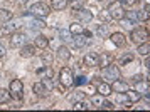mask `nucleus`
Returning <instances> with one entry per match:
<instances>
[{
	"instance_id": "f257e3e1",
	"label": "nucleus",
	"mask_w": 150,
	"mask_h": 112,
	"mask_svg": "<svg viewBox=\"0 0 150 112\" xmlns=\"http://www.w3.org/2000/svg\"><path fill=\"white\" fill-rule=\"evenodd\" d=\"M30 13L34 17L44 19V17H47L49 13H51V7L47 3H44V2H37V3H34V5L30 7Z\"/></svg>"
},
{
	"instance_id": "f03ea898",
	"label": "nucleus",
	"mask_w": 150,
	"mask_h": 112,
	"mask_svg": "<svg viewBox=\"0 0 150 112\" xmlns=\"http://www.w3.org/2000/svg\"><path fill=\"white\" fill-rule=\"evenodd\" d=\"M103 77L108 80V82H115L116 79H120V70L115 64H108V65L103 67Z\"/></svg>"
},
{
	"instance_id": "7ed1b4c3",
	"label": "nucleus",
	"mask_w": 150,
	"mask_h": 112,
	"mask_svg": "<svg viewBox=\"0 0 150 112\" xmlns=\"http://www.w3.org/2000/svg\"><path fill=\"white\" fill-rule=\"evenodd\" d=\"M8 92H10V97H14V99H22V95H24V86H22L21 80L19 79L12 80Z\"/></svg>"
},
{
	"instance_id": "20e7f679",
	"label": "nucleus",
	"mask_w": 150,
	"mask_h": 112,
	"mask_svg": "<svg viewBox=\"0 0 150 112\" xmlns=\"http://www.w3.org/2000/svg\"><path fill=\"white\" fill-rule=\"evenodd\" d=\"M108 12H110V17H111V19H115V20H122L123 15H125L123 5L120 3V2H113V3H110Z\"/></svg>"
},
{
	"instance_id": "39448f33",
	"label": "nucleus",
	"mask_w": 150,
	"mask_h": 112,
	"mask_svg": "<svg viewBox=\"0 0 150 112\" xmlns=\"http://www.w3.org/2000/svg\"><path fill=\"white\" fill-rule=\"evenodd\" d=\"M130 39H132L133 44L140 45L142 42H145V40L149 39V32L145 29H135V30H132V33H130Z\"/></svg>"
},
{
	"instance_id": "423d86ee",
	"label": "nucleus",
	"mask_w": 150,
	"mask_h": 112,
	"mask_svg": "<svg viewBox=\"0 0 150 112\" xmlns=\"http://www.w3.org/2000/svg\"><path fill=\"white\" fill-rule=\"evenodd\" d=\"M59 80H61V84L64 87H71L73 86V80H74V77H73V70H71L69 67L61 69V72H59Z\"/></svg>"
},
{
	"instance_id": "0eeeda50",
	"label": "nucleus",
	"mask_w": 150,
	"mask_h": 112,
	"mask_svg": "<svg viewBox=\"0 0 150 112\" xmlns=\"http://www.w3.org/2000/svg\"><path fill=\"white\" fill-rule=\"evenodd\" d=\"M91 104H93L96 109H113V106L105 99V95H101V94H100V95H93Z\"/></svg>"
},
{
	"instance_id": "6e6552de",
	"label": "nucleus",
	"mask_w": 150,
	"mask_h": 112,
	"mask_svg": "<svg viewBox=\"0 0 150 112\" xmlns=\"http://www.w3.org/2000/svg\"><path fill=\"white\" fill-rule=\"evenodd\" d=\"M74 15L78 20H81V22H84V24H88V22H91L93 20V13L89 12V10H86V8H78V10H74Z\"/></svg>"
},
{
	"instance_id": "1a4fd4ad",
	"label": "nucleus",
	"mask_w": 150,
	"mask_h": 112,
	"mask_svg": "<svg viewBox=\"0 0 150 112\" xmlns=\"http://www.w3.org/2000/svg\"><path fill=\"white\" fill-rule=\"evenodd\" d=\"M84 65L86 67H96L100 65V55L95 52H88L84 55Z\"/></svg>"
},
{
	"instance_id": "9d476101",
	"label": "nucleus",
	"mask_w": 150,
	"mask_h": 112,
	"mask_svg": "<svg viewBox=\"0 0 150 112\" xmlns=\"http://www.w3.org/2000/svg\"><path fill=\"white\" fill-rule=\"evenodd\" d=\"M25 44V35L21 32H14L12 33V37H10V47H14V49H17V47H21Z\"/></svg>"
},
{
	"instance_id": "9b49d317",
	"label": "nucleus",
	"mask_w": 150,
	"mask_h": 112,
	"mask_svg": "<svg viewBox=\"0 0 150 112\" xmlns=\"http://www.w3.org/2000/svg\"><path fill=\"white\" fill-rule=\"evenodd\" d=\"M110 39H111V42L115 44V47H125L127 45V39H125V35L120 32H115L110 35Z\"/></svg>"
},
{
	"instance_id": "f8f14e48",
	"label": "nucleus",
	"mask_w": 150,
	"mask_h": 112,
	"mask_svg": "<svg viewBox=\"0 0 150 112\" xmlns=\"http://www.w3.org/2000/svg\"><path fill=\"white\" fill-rule=\"evenodd\" d=\"M73 44H74V47H78V49H83L84 45H88V37L83 35V33H76L74 37H73Z\"/></svg>"
},
{
	"instance_id": "ddd939ff",
	"label": "nucleus",
	"mask_w": 150,
	"mask_h": 112,
	"mask_svg": "<svg viewBox=\"0 0 150 112\" xmlns=\"http://www.w3.org/2000/svg\"><path fill=\"white\" fill-rule=\"evenodd\" d=\"M19 25H21V24H19L17 20H12V22L8 20V22H5V25L2 27L0 33H10V32H14V30H17V29H19Z\"/></svg>"
},
{
	"instance_id": "4468645a",
	"label": "nucleus",
	"mask_w": 150,
	"mask_h": 112,
	"mask_svg": "<svg viewBox=\"0 0 150 112\" xmlns=\"http://www.w3.org/2000/svg\"><path fill=\"white\" fill-rule=\"evenodd\" d=\"M57 59L59 60H62V62H68L69 59H71V52H69V49L68 47H64V45H61L57 50Z\"/></svg>"
},
{
	"instance_id": "2eb2a0df",
	"label": "nucleus",
	"mask_w": 150,
	"mask_h": 112,
	"mask_svg": "<svg viewBox=\"0 0 150 112\" xmlns=\"http://www.w3.org/2000/svg\"><path fill=\"white\" fill-rule=\"evenodd\" d=\"M123 17H127V20H130L132 24H135V22H138V20L142 19V13L138 12V10H128V12H125Z\"/></svg>"
},
{
	"instance_id": "dca6fc26",
	"label": "nucleus",
	"mask_w": 150,
	"mask_h": 112,
	"mask_svg": "<svg viewBox=\"0 0 150 112\" xmlns=\"http://www.w3.org/2000/svg\"><path fill=\"white\" fill-rule=\"evenodd\" d=\"M125 94H127V97H128V100L132 102V104L142 99V94L138 92V90H130V89H127V90H125Z\"/></svg>"
},
{
	"instance_id": "f3484780",
	"label": "nucleus",
	"mask_w": 150,
	"mask_h": 112,
	"mask_svg": "<svg viewBox=\"0 0 150 112\" xmlns=\"http://www.w3.org/2000/svg\"><path fill=\"white\" fill-rule=\"evenodd\" d=\"M34 45L39 47V49H46V47L49 45V42H47V39H46L44 35H37V37L34 39Z\"/></svg>"
},
{
	"instance_id": "a211bd4d",
	"label": "nucleus",
	"mask_w": 150,
	"mask_h": 112,
	"mask_svg": "<svg viewBox=\"0 0 150 112\" xmlns=\"http://www.w3.org/2000/svg\"><path fill=\"white\" fill-rule=\"evenodd\" d=\"M68 0H52L51 2V7L54 8V10H64L66 7H68Z\"/></svg>"
},
{
	"instance_id": "6ab92c4d",
	"label": "nucleus",
	"mask_w": 150,
	"mask_h": 112,
	"mask_svg": "<svg viewBox=\"0 0 150 112\" xmlns=\"http://www.w3.org/2000/svg\"><path fill=\"white\" fill-rule=\"evenodd\" d=\"M113 89H115V92H125L127 89H128V86L123 82V80L120 79H116L115 82H113Z\"/></svg>"
},
{
	"instance_id": "aec40b11",
	"label": "nucleus",
	"mask_w": 150,
	"mask_h": 112,
	"mask_svg": "<svg viewBox=\"0 0 150 112\" xmlns=\"http://www.w3.org/2000/svg\"><path fill=\"white\" fill-rule=\"evenodd\" d=\"M34 50H35L34 45H24L21 49V55L22 57H32L34 55Z\"/></svg>"
},
{
	"instance_id": "412c9836",
	"label": "nucleus",
	"mask_w": 150,
	"mask_h": 112,
	"mask_svg": "<svg viewBox=\"0 0 150 112\" xmlns=\"http://www.w3.org/2000/svg\"><path fill=\"white\" fill-rule=\"evenodd\" d=\"M98 92L106 97V95H110V94H111V87H110L106 82H101V84H98Z\"/></svg>"
},
{
	"instance_id": "4be33fe9",
	"label": "nucleus",
	"mask_w": 150,
	"mask_h": 112,
	"mask_svg": "<svg viewBox=\"0 0 150 112\" xmlns=\"http://www.w3.org/2000/svg\"><path fill=\"white\" fill-rule=\"evenodd\" d=\"M137 52L140 54V55H145V57H147V55H149V52H150V44L147 42V40H145V42H142V44L138 45V50H137Z\"/></svg>"
},
{
	"instance_id": "5701e85b",
	"label": "nucleus",
	"mask_w": 150,
	"mask_h": 112,
	"mask_svg": "<svg viewBox=\"0 0 150 112\" xmlns=\"http://www.w3.org/2000/svg\"><path fill=\"white\" fill-rule=\"evenodd\" d=\"M69 102H81V100H84V92H73V94H69Z\"/></svg>"
},
{
	"instance_id": "b1692460",
	"label": "nucleus",
	"mask_w": 150,
	"mask_h": 112,
	"mask_svg": "<svg viewBox=\"0 0 150 112\" xmlns=\"http://www.w3.org/2000/svg\"><path fill=\"white\" fill-rule=\"evenodd\" d=\"M8 20H12V12L10 10H5V8H2L0 10V22L2 24H5Z\"/></svg>"
},
{
	"instance_id": "393cba45",
	"label": "nucleus",
	"mask_w": 150,
	"mask_h": 112,
	"mask_svg": "<svg viewBox=\"0 0 150 112\" xmlns=\"http://www.w3.org/2000/svg\"><path fill=\"white\" fill-rule=\"evenodd\" d=\"M32 90H34V92L37 94V95H44V94L47 92L42 82H37V84H34V86H32Z\"/></svg>"
},
{
	"instance_id": "a878e982",
	"label": "nucleus",
	"mask_w": 150,
	"mask_h": 112,
	"mask_svg": "<svg viewBox=\"0 0 150 112\" xmlns=\"http://www.w3.org/2000/svg\"><path fill=\"white\" fill-rule=\"evenodd\" d=\"M135 84H138V86H137V90H138L140 94H142V90H143V94H149V80H145L143 84L138 80V82H135Z\"/></svg>"
},
{
	"instance_id": "bb28decb",
	"label": "nucleus",
	"mask_w": 150,
	"mask_h": 112,
	"mask_svg": "<svg viewBox=\"0 0 150 112\" xmlns=\"http://www.w3.org/2000/svg\"><path fill=\"white\" fill-rule=\"evenodd\" d=\"M116 100L122 102V104H125V107H132V102L128 100L127 94H125V95H123V94H116Z\"/></svg>"
},
{
	"instance_id": "cd10ccee",
	"label": "nucleus",
	"mask_w": 150,
	"mask_h": 112,
	"mask_svg": "<svg viewBox=\"0 0 150 112\" xmlns=\"http://www.w3.org/2000/svg\"><path fill=\"white\" fill-rule=\"evenodd\" d=\"M59 37L62 39V42H73V35L69 30H61L59 32Z\"/></svg>"
},
{
	"instance_id": "c85d7f7f",
	"label": "nucleus",
	"mask_w": 150,
	"mask_h": 112,
	"mask_svg": "<svg viewBox=\"0 0 150 112\" xmlns=\"http://www.w3.org/2000/svg\"><path fill=\"white\" fill-rule=\"evenodd\" d=\"M69 32L76 35V33H83V32H84V29H83L81 24H73V25L69 27Z\"/></svg>"
},
{
	"instance_id": "c756f323",
	"label": "nucleus",
	"mask_w": 150,
	"mask_h": 112,
	"mask_svg": "<svg viewBox=\"0 0 150 112\" xmlns=\"http://www.w3.org/2000/svg\"><path fill=\"white\" fill-rule=\"evenodd\" d=\"M132 60H133V55H132V54H125V55L120 57L118 64H120V65H125V64H128V62H132Z\"/></svg>"
},
{
	"instance_id": "7c9ffc66",
	"label": "nucleus",
	"mask_w": 150,
	"mask_h": 112,
	"mask_svg": "<svg viewBox=\"0 0 150 112\" xmlns=\"http://www.w3.org/2000/svg\"><path fill=\"white\" fill-rule=\"evenodd\" d=\"M10 100V92H7L5 89H0V102H8Z\"/></svg>"
},
{
	"instance_id": "2f4dec72",
	"label": "nucleus",
	"mask_w": 150,
	"mask_h": 112,
	"mask_svg": "<svg viewBox=\"0 0 150 112\" xmlns=\"http://www.w3.org/2000/svg\"><path fill=\"white\" fill-rule=\"evenodd\" d=\"M42 84H44V87H46L47 90H51V89H54V84H52V79H51V77H47V75H46V77L42 79Z\"/></svg>"
},
{
	"instance_id": "473e14b6",
	"label": "nucleus",
	"mask_w": 150,
	"mask_h": 112,
	"mask_svg": "<svg viewBox=\"0 0 150 112\" xmlns=\"http://www.w3.org/2000/svg\"><path fill=\"white\" fill-rule=\"evenodd\" d=\"M88 104H86V102H83V100H81V102H74V109H76V111H86V109H88Z\"/></svg>"
},
{
	"instance_id": "72a5a7b5",
	"label": "nucleus",
	"mask_w": 150,
	"mask_h": 112,
	"mask_svg": "<svg viewBox=\"0 0 150 112\" xmlns=\"http://www.w3.org/2000/svg\"><path fill=\"white\" fill-rule=\"evenodd\" d=\"M96 32H98V35H100V37H105V35H108V29H106V25H100Z\"/></svg>"
},
{
	"instance_id": "f704fd0d",
	"label": "nucleus",
	"mask_w": 150,
	"mask_h": 112,
	"mask_svg": "<svg viewBox=\"0 0 150 112\" xmlns=\"http://www.w3.org/2000/svg\"><path fill=\"white\" fill-rule=\"evenodd\" d=\"M110 59H111V57H110L108 54H105V55H101V57H100V64H101L103 67L108 65V64H110Z\"/></svg>"
},
{
	"instance_id": "c9c22d12",
	"label": "nucleus",
	"mask_w": 150,
	"mask_h": 112,
	"mask_svg": "<svg viewBox=\"0 0 150 112\" xmlns=\"http://www.w3.org/2000/svg\"><path fill=\"white\" fill-rule=\"evenodd\" d=\"M73 84H74V86H83V84H88V79L81 75V77H78L76 80H73Z\"/></svg>"
},
{
	"instance_id": "e433bc0d",
	"label": "nucleus",
	"mask_w": 150,
	"mask_h": 112,
	"mask_svg": "<svg viewBox=\"0 0 150 112\" xmlns=\"http://www.w3.org/2000/svg\"><path fill=\"white\" fill-rule=\"evenodd\" d=\"M42 60L47 62V64H51V62H52V55H51V52H44L42 54Z\"/></svg>"
},
{
	"instance_id": "4c0bfd02",
	"label": "nucleus",
	"mask_w": 150,
	"mask_h": 112,
	"mask_svg": "<svg viewBox=\"0 0 150 112\" xmlns=\"http://www.w3.org/2000/svg\"><path fill=\"white\" fill-rule=\"evenodd\" d=\"M120 3H122V5H135L137 3V0H120Z\"/></svg>"
},
{
	"instance_id": "58836bf2",
	"label": "nucleus",
	"mask_w": 150,
	"mask_h": 112,
	"mask_svg": "<svg viewBox=\"0 0 150 112\" xmlns=\"http://www.w3.org/2000/svg\"><path fill=\"white\" fill-rule=\"evenodd\" d=\"M32 25H34V27H44V22H42V20H34V22H32Z\"/></svg>"
},
{
	"instance_id": "ea45409f",
	"label": "nucleus",
	"mask_w": 150,
	"mask_h": 112,
	"mask_svg": "<svg viewBox=\"0 0 150 112\" xmlns=\"http://www.w3.org/2000/svg\"><path fill=\"white\" fill-rule=\"evenodd\" d=\"M5 52H7V50H5V47L0 45V57H4V55H5Z\"/></svg>"
},
{
	"instance_id": "a19ab883",
	"label": "nucleus",
	"mask_w": 150,
	"mask_h": 112,
	"mask_svg": "<svg viewBox=\"0 0 150 112\" xmlns=\"http://www.w3.org/2000/svg\"><path fill=\"white\" fill-rule=\"evenodd\" d=\"M140 79H142V75H133V77H132V82H138Z\"/></svg>"
},
{
	"instance_id": "79ce46f5",
	"label": "nucleus",
	"mask_w": 150,
	"mask_h": 112,
	"mask_svg": "<svg viewBox=\"0 0 150 112\" xmlns=\"http://www.w3.org/2000/svg\"><path fill=\"white\" fill-rule=\"evenodd\" d=\"M68 2H69V0H68ZM71 2H73V3H74V2H78V0H71Z\"/></svg>"
},
{
	"instance_id": "37998d69",
	"label": "nucleus",
	"mask_w": 150,
	"mask_h": 112,
	"mask_svg": "<svg viewBox=\"0 0 150 112\" xmlns=\"http://www.w3.org/2000/svg\"><path fill=\"white\" fill-rule=\"evenodd\" d=\"M17 2H25V0H17Z\"/></svg>"
}]
</instances>
